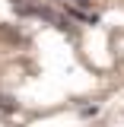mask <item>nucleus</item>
Returning <instances> with one entry per match:
<instances>
[{
	"label": "nucleus",
	"mask_w": 124,
	"mask_h": 127,
	"mask_svg": "<svg viewBox=\"0 0 124 127\" xmlns=\"http://www.w3.org/2000/svg\"><path fill=\"white\" fill-rule=\"evenodd\" d=\"M0 108H10V111H13V108H16V102H13V98H0Z\"/></svg>",
	"instance_id": "nucleus-1"
},
{
	"label": "nucleus",
	"mask_w": 124,
	"mask_h": 127,
	"mask_svg": "<svg viewBox=\"0 0 124 127\" xmlns=\"http://www.w3.org/2000/svg\"><path fill=\"white\" fill-rule=\"evenodd\" d=\"M83 3H86V0H80V6H83Z\"/></svg>",
	"instance_id": "nucleus-3"
},
{
	"label": "nucleus",
	"mask_w": 124,
	"mask_h": 127,
	"mask_svg": "<svg viewBox=\"0 0 124 127\" xmlns=\"http://www.w3.org/2000/svg\"><path fill=\"white\" fill-rule=\"evenodd\" d=\"M13 3H16V6H22V3H26V0H13ZM29 3H32V0H29Z\"/></svg>",
	"instance_id": "nucleus-2"
}]
</instances>
